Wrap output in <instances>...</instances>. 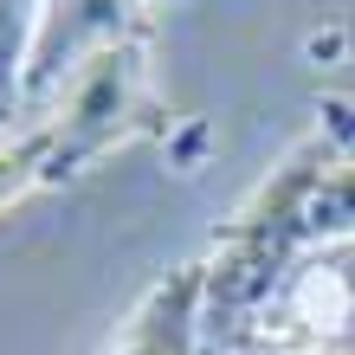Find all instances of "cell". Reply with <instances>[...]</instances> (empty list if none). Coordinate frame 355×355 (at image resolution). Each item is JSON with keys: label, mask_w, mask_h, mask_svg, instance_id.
<instances>
[{"label": "cell", "mask_w": 355, "mask_h": 355, "mask_svg": "<svg viewBox=\"0 0 355 355\" xmlns=\"http://www.w3.org/2000/svg\"><path fill=\"white\" fill-rule=\"evenodd\" d=\"M200 297H207V265H175L149 297L130 310L110 355H200Z\"/></svg>", "instance_id": "obj_4"}, {"label": "cell", "mask_w": 355, "mask_h": 355, "mask_svg": "<svg viewBox=\"0 0 355 355\" xmlns=\"http://www.w3.org/2000/svg\"><path fill=\"white\" fill-rule=\"evenodd\" d=\"M239 355H355V278L343 265H304Z\"/></svg>", "instance_id": "obj_3"}, {"label": "cell", "mask_w": 355, "mask_h": 355, "mask_svg": "<svg viewBox=\"0 0 355 355\" xmlns=\"http://www.w3.org/2000/svg\"><path fill=\"white\" fill-rule=\"evenodd\" d=\"M39 187H52V130L46 123L0 142V214H7L13 200L39 194Z\"/></svg>", "instance_id": "obj_6"}, {"label": "cell", "mask_w": 355, "mask_h": 355, "mask_svg": "<svg viewBox=\"0 0 355 355\" xmlns=\"http://www.w3.org/2000/svg\"><path fill=\"white\" fill-rule=\"evenodd\" d=\"M46 7H52V0H46Z\"/></svg>", "instance_id": "obj_7"}, {"label": "cell", "mask_w": 355, "mask_h": 355, "mask_svg": "<svg viewBox=\"0 0 355 355\" xmlns=\"http://www.w3.org/2000/svg\"><path fill=\"white\" fill-rule=\"evenodd\" d=\"M168 103L149 91V26L110 39L71 71L65 103L46 116L52 130V187L85 175L97 155L123 149L136 136H168Z\"/></svg>", "instance_id": "obj_2"}, {"label": "cell", "mask_w": 355, "mask_h": 355, "mask_svg": "<svg viewBox=\"0 0 355 355\" xmlns=\"http://www.w3.org/2000/svg\"><path fill=\"white\" fill-rule=\"evenodd\" d=\"M39 26H46V0H0V142L13 136V103L33 91Z\"/></svg>", "instance_id": "obj_5"}, {"label": "cell", "mask_w": 355, "mask_h": 355, "mask_svg": "<svg viewBox=\"0 0 355 355\" xmlns=\"http://www.w3.org/2000/svg\"><path fill=\"white\" fill-rule=\"evenodd\" d=\"M297 149L271 168L252 200L214 233L200 297V355H239L278 304V291L317 252L355 239V103L329 97Z\"/></svg>", "instance_id": "obj_1"}]
</instances>
